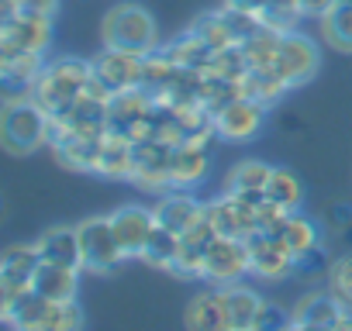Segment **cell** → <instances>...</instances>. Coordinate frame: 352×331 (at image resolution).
Segmentation results:
<instances>
[{"instance_id":"cell-1","label":"cell","mask_w":352,"mask_h":331,"mask_svg":"<svg viewBox=\"0 0 352 331\" xmlns=\"http://www.w3.org/2000/svg\"><path fill=\"white\" fill-rule=\"evenodd\" d=\"M0 131H4V145L14 155H28L38 145L49 141L52 131V114L35 104L28 93H8L4 100V117H0Z\"/></svg>"},{"instance_id":"cell-2","label":"cell","mask_w":352,"mask_h":331,"mask_svg":"<svg viewBox=\"0 0 352 331\" xmlns=\"http://www.w3.org/2000/svg\"><path fill=\"white\" fill-rule=\"evenodd\" d=\"M90 73H94V66L83 62V59H56V62H49V66L38 73V80H35L32 90H28V97H32L35 104H42V107L56 117V114H63V111L87 90Z\"/></svg>"},{"instance_id":"cell-3","label":"cell","mask_w":352,"mask_h":331,"mask_svg":"<svg viewBox=\"0 0 352 331\" xmlns=\"http://www.w3.org/2000/svg\"><path fill=\"white\" fill-rule=\"evenodd\" d=\"M104 45L142 52V56L159 52L155 18L142 4H118V8H111L107 18H104Z\"/></svg>"},{"instance_id":"cell-4","label":"cell","mask_w":352,"mask_h":331,"mask_svg":"<svg viewBox=\"0 0 352 331\" xmlns=\"http://www.w3.org/2000/svg\"><path fill=\"white\" fill-rule=\"evenodd\" d=\"M76 228H80V249H83V269L87 273H111L128 259L118 235H114L111 214L107 218H87Z\"/></svg>"},{"instance_id":"cell-5","label":"cell","mask_w":352,"mask_h":331,"mask_svg":"<svg viewBox=\"0 0 352 331\" xmlns=\"http://www.w3.org/2000/svg\"><path fill=\"white\" fill-rule=\"evenodd\" d=\"M245 249H249V266L252 276L263 279H287L297 269V255L290 252L287 238L280 231H263L256 228L252 235H245Z\"/></svg>"},{"instance_id":"cell-6","label":"cell","mask_w":352,"mask_h":331,"mask_svg":"<svg viewBox=\"0 0 352 331\" xmlns=\"http://www.w3.org/2000/svg\"><path fill=\"white\" fill-rule=\"evenodd\" d=\"M249 273H252V266H249L245 238L218 235V238L208 245V255H204V276H201V279H208L211 286H232V283H242Z\"/></svg>"},{"instance_id":"cell-7","label":"cell","mask_w":352,"mask_h":331,"mask_svg":"<svg viewBox=\"0 0 352 331\" xmlns=\"http://www.w3.org/2000/svg\"><path fill=\"white\" fill-rule=\"evenodd\" d=\"M173 141L162 138H142L135 141V176L131 183H138L142 190H169L173 187Z\"/></svg>"},{"instance_id":"cell-8","label":"cell","mask_w":352,"mask_h":331,"mask_svg":"<svg viewBox=\"0 0 352 331\" xmlns=\"http://www.w3.org/2000/svg\"><path fill=\"white\" fill-rule=\"evenodd\" d=\"M273 66L287 80V87L294 90V87H304L307 80H314V73L321 66V52H318V45L307 35L287 32L280 38V49H276V62Z\"/></svg>"},{"instance_id":"cell-9","label":"cell","mask_w":352,"mask_h":331,"mask_svg":"<svg viewBox=\"0 0 352 331\" xmlns=\"http://www.w3.org/2000/svg\"><path fill=\"white\" fill-rule=\"evenodd\" d=\"M52 42V18L8 11L0 18V49H18V52H45Z\"/></svg>"},{"instance_id":"cell-10","label":"cell","mask_w":352,"mask_h":331,"mask_svg":"<svg viewBox=\"0 0 352 331\" xmlns=\"http://www.w3.org/2000/svg\"><path fill=\"white\" fill-rule=\"evenodd\" d=\"M266 121V104L239 93L235 100H228L225 107L214 111V131L225 141H249Z\"/></svg>"},{"instance_id":"cell-11","label":"cell","mask_w":352,"mask_h":331,"mask_svg":"<svg viewBox=\"0 0 352 331\" xmlns=\"http://www.w3.org/2000/svg\"><path fill=\"white\" fill-rule=\"evenodd\" d=\"M90 66H94V76H100V80L118 93V90L142 87L145 56H142V52H128V49H111V45H104V52H100Z\"/></svg>"},{"instance_id":"cell-12","label":"cell","mask_w":352,"mask_h":331,"mask_svg":"<svg viewBox=\"0 0 352 331\" xmlns=\"http://www.w3.org/2000/svg\"><path fill=\"white\" fill-rule=\"evenodd\" d=\"M111 225H114V235H118L124 255L128 259H142L145 242L152 238V231H155L159 221H155V211H148L142 204H124V207H118L111 214Z\"/></svg>"},{"instance_id":"cell-13","label":"cell","mask_w":352,"mask_h":331,"mask_svg":"<svg viewBox=\"0 0 352 331\" xmlns=\"http://www.w3.org/2000/svg\"><path fill=\"white\" fill-rule=\"evenodd\" d=\"M49 145L56 148L59 162L76 173H97V159L104 135H83V131H49Z\"/></svg>"},{"instance_id":"cell-14","label":"cell","mask_w":352,"mask_h":331,"mask_svg":"<svg viewBox=\"0 0 352 331\" xmlns=\"http://www.w3.org/2000/svg\"><path fill=\"white\" fill-rule=\"evenodd\" d=\"M38 262H42V255H38L35 242L32 245H14L11 252H4V259H0V304L32 290Z\"/></svg>"},{"instance_id":"cell-15","label":"cell","mask_w":352,"mask_h":331,"mask_svg":"<svg viewBox=\"0 0 352 331\" xmlns=\"http://www.w3.org/2000/svg\"><path fill=\"white\" fill-rule=\"evenodd\" d=\"M211 170V141L208 138H187L173 148V190L197 187Z\"/></svg>"},{"instance_id":"cell-16","label":"cell","mask_w":352,"mask_h":331,"mask_svg":"<svg viewBox=\"0 0 352 331\" xmlns=\"http://www.w3.org/2000/svg\"><path fill=\"white\" fill-rule=\"evenodd\" d=\"M256 207L252 201H245L242 194H228L208 204V214L218 228V235H232V238H245L256 231Z\"/></svg>"},{"instance_id":"cell-17","label":"cell","mask_w":352,"mask_h":331,"mask_svg":"<svg viewBox=\"0 0 352 331\" xmlns=\"http://www.w3.org/2000/svg\"><path fill=\"white\" fill-rule=\"evenodd\" d=\"M342 310H345V304L331 293V286L328 290H311V293H304L297 304H294V328H338V321H342Z\"/></svg>"},{"instance_id":"cell-18","label":"cell","mask_w":352,"mask_h":331,"mask_svg":"<svg viewBox=\"0 0 352 331\" xmlns=\"http://www.w3.org/2000/svg\"><path fill=\"white\" fill-rule=\"evenodd\" d=\"M38 255L45 262H59V266H73V269H83V249H80V228H49L38 235L35 242Z\"/></svg>"},{"instance_id":"cell-19","label":"cell","mask_w":352,"mask_h":331,"mask_svg":"<svg viewBox=\"0 0 352 331\" xmlns=\"http://www.w3.org/2000/svg\"><path fill=\"white\" fill-rule=\"evenodd\" d=\"M45 69V52H18V49H0V76L4 83L21 93L32 90V83L38 80V73Z\"/></svg>"},{"instance_id":"cell-20","label":"cell","mask_w":352,"mask_h":331,"mask_svg":"<svg viewBox=\"0 0 352 331\" xmlns=\"http://www.w3.org/2000/svg\"><path fill=\"white\" fill-rule=\"evenodd\" d=\"M97 173L107 180H131L135 176V141L107 131L100 145V159H97Z\"/></svg>"},{"instance_id":"cell-21","label":"cell","mask_w":352,"mask_h":331,"mask_svg":"<svg viewBox=\"0 0 352 331\" xmlns=\"http://www.w3.org/2000/svg\"><path fill=\"white\" fill-rule=\"evenodd\" d=\"M80 273H83V269H73V266H59V262H45V259H42L38 269H35L32 286H35L45 300H76Z\"/></svg>"},{"instance_id":"cell-22","label":"cell","mask_w":352,"mask_h":331,"mask_svg":"<svg viewBox=\"0 0 352 331\" xmlns=\"http://www.w3.org/2000/svg\"><path fill=\"white\" fill-rule=\"evenodd\" d=\"M221 293H225L228 331H256V321H259V310H263V297L256 290H249L245 283L221 286Z\"/></svg>"},{"instance_id":"cell-23","label":"cell","mask_w":352,"mask_h":331,"mask_svg":"<svg viewBox=\"0 0 352 331\" xmlns=\"http://www.w3.org/2000/svg\"><path fill=\"white\" fill-rule=\"evenodd\" d=\"M184 321L194 331H228V314H225V293H221V286L201 290L187 304V317Z\"/></svg>"},{"instance_id":"cell-24","label":"cell","mask_w":352,"mask_h":331,"mask_svg":"<svg viewBox=\"0 0 352 331\" xmlns=\"http://www.w3.org/2000/svg\"><path fill=\"white\" fill-rule=\"evenodd\" d=\"M152 211H155V221H159V225H166V228L176 231V235H184V231H190L194 221L204 214V204L180 190V194H166Z\"/></svg>"},{"instance_id":"cell-25","label":"cell","mask_w":352,"mask_h":331,"mask_svg":"<svg viewBox=\"0 0 352 331\" xmlns=\"http://www.w3.org/2000/svg\"><path fill=\"white\" fill-rule=\"evenodd\" d=\"M162 56L180 69H197V73H208L214 66V49L197 32H187L180 38H173L169 45H162Z\"/></svg>"},{"instance_id":"cell-26","label":"cell","mask_w":352,"mask_h":331,"mask_svg":"<svg viewBox=\"0 0 352 331\" xmlns=\"http://www.w3.org/2000/svg\"><path fill=\"white\" fill-rule=\"evenodd\" d=\"M290 87H287V80L276 73V66H252L249 73H245V80H242V93L245 97H252V100H259V104H276L283 93H287Z\"/></svg>"},{"instance_id":"cell-27","label":"cell","mask_w":352,"mask_h":331,"mask_svg":"<svg viewBox=\"0 0 352 331\" xmlns=\"http://www.w3.org/2000/svg\"><path fill=\"white\" fill-rule=\"evenodd\" d=\"M270 176H273V166L270 162H263V159H245V162H239L235 170L228 173V183H225V190L228 194H266V187H270Z\"/></svg>"},{"instance_id":"cell-28","label":"cell","mask_w":352,"mask_h":331,"mask_svg":"<svg viewBox=\"0 0 352 331\" xmlns=\"http://www.w3.org/2000/svg\"><path fill=\"white\" fill-rule=\"evenodd\" d=\"M280 235L287 238V245H290V252H294L297 259H304V255H311V252L321 249V228H318L311 218H304L300 211H294V214L287 218V225H283Z\"/></svg>"},{"instance_id":"cell-29","label":"cell","mask_w":352,"mask_h":331,"mask_svg":"<svg viewBox=\"0 0 352 331\" xmlns=\"http://www.w3.org/2000/svg\"><path fill=\"white\" fill-rule=\"evenodd\" d=\"M321 32L324 42L338 52H352V4L349 0H338V4L321 18Z\"/></svg>"},{"instance_id":"cell-30","label":"cell","mask_w":352,"mask_h":331,"mask_svg":"<svg viewBox=\"0 0 352 331\" xmlns=\"http://www.w3.org/2000/svg\"><path fill=\"white\" fill-rule=\"evenodd\" d=\"M176 255H180V235H176V231H169L166 225H155L152 238L145 242L142 262H148L152 269H173Z\"/></svg>"},{"instance_id":"cell-31","label":"cell","mask_w":352,"mask_h":331,"mask_svg":"<svg viewBox=\"0 0 352 331\" xmlns=\"http://www.w3.org/2000/svg\"><path fill=\"white\" fill-rule=\"evenodd\" d=\"M263 25L266 28H273V32H280V35H287V32H297V25H300V18H304V11H300V4L297 0H270V4L263 8Z\"/></svg>"},{"instance_id":"cell-32","label":"cell","mask_w":352,"mask_h":331,"mask_svg":"<svg viewBox=\"0 0 352 331\" xmlns=\"http://www.w3.org/2000/svg\"><path fill=\"white\" fill-rule=\"evenodd\" d=\"M266 197H270V201H276V204H283L287 211H300L304 187H300V180H297L294 173H287V170H273L270 187H266Z\"/></svg>"},{"instance_id":"cell-33","label":"cell","mask_w":352,"mask_h":331,"mask_svg":"<svg viewBox=\"0 0 352 331\" xmlns=\"http://www.w3.org/2000/svg\"><path fill=\"white\" fill-rule=\"evenodd\" d=\"M190 32H197L214 52H221V49H228V45H235V35H232V28L225 25V14L221 11H208V14H201L197 21H194V28Z\"/></svg>"},{"instance_id":"cell-34","label":"cell","mask_w":352,"mask_h":331,"mask_svg":"<svg viewBox=\"0 0 352 331\" xmlns=\"http://www.w3.org/2000/svg\"><path fill=\"white\" fill-rule=\"evenodd\" d=\"M280 32H273V28H263L259 35H252V38H245V42H239L242 49H245V56H249V66H273L276 62V49H280Z\"/></svg>"},{"instance_id":"cell-35","label":"cell","mask_w":352,"mask_h":331,"mask_svg":"<svg viewBox=\"0 0 352 331\" xmlns=\"http://www.w3.org/2000/svg\"><path fill=\"white\" fill-rule=\"evenodd\" d=\"M83 328V310L76 300H52L42 321V331H76Z\"/></svg>"},{"instance_id":"cell-36","label":"cell","mask_w":352,"mask_h":331,"mask_svg":"<svg viewBox=\"0 0 352 331\" xmlns=\"http://www.w3.org/2000/svg\"><path fill=\"white\" fill-rule=\"evenodd\" d=\"M214 73H221L225 80H235V83H242L245 80V73L252 69L249 66V56H245V49L235 42V45H228V49H221V52H214V66H211Z\"/></svg>"},{"instance_id":"cell-37","label":"cell","mask_w":352,"mask_h":331,"mask_svg":"<svg viewBox=\"0 0 352 331\" xmlns=\"http://www.w3.org/2000/svg\"><path fill=\"white\" fill-rule=\"evenodd\" d=\"M328 286H331V293H335L345 307H352V252L342 255V259L331 266V273H328Z\"/></svg>"},{"instance_id":"cell-38","label":"cell","mask_w":352,"mask_h":331,"mask_svg":"<svg viewBox=\"0 0 352 331\" xmlns=\"http://www.w3.org/2000/svg\"><path fill=\"white\" fill-rule=\"evenodd\" d=\"M294 211H287L283 204H276V201H263L259 207H256V228H263V231H283V225H287V218H290Z\"/></svg>"},{"instance_id":"cell-39","label":"cell","mask_w":352,"mask_h":331,"mask_svg":"<svg viewBox=\"0 0 352 331\" xmlns=\"http://www.w3.org/2000/svg\"><path fill=\"white\" fill-rule=\"evenodd\" d=\"M270 328H294V314H287V310L276 307L273 300H263V310H259L256 331H270Z\"/></svg>"},{"instance_id":"cell-40","label":"cell","mask_w":352,"mask_h":331,"mask_svg":"<svg viewBox=\"0 0 352 331\" xmlns=\"http://www.w3.org/2000/svg\"><path fill=\"white\" fill-rule=\"evenodd\" d=\"M8 11H25V14H42V18H56L59 11V0H0Z\"/></svg>"},{"instance_id":"cell-41","label":"cell","mask_w":352,"mask_h":331,"mask_svg":"<svg viewBox=\"0 0 352 331\" xmlns=\"http://www.w3.org/2000/svg\"><path fill=\"white\" fill-rule=\"evenodd\" d=\"M300 4V11H304V18H324L338 0H297Z\"/></svg>"},{"instance_id":"cell-42","label":"cell","mask_w":352,"mask_h":331,"mask_svg":"<svg viewBox=\"0 0 352 331\" xmlns=\"http://www.w3.org/2000/svg\"><path fill=\"white\" fill-rule=\"evenodd\" d=\"M228 8H239V11H252V14H263V8L270 0H225Z\"/></svg>"},{"instance_id":"cell-43","label":"cell","mask_w":352,"mask_h":331,"mask_svg":"<svg viewBox=\"0 0 352 331\" xmlns=\"http://www.w3.org/2000/svg\"><path fill=\"white\" fill-rule=\"evenodd\" d=\"M349 4H352V0H349Z\"/></svg>"}]
</instances>
